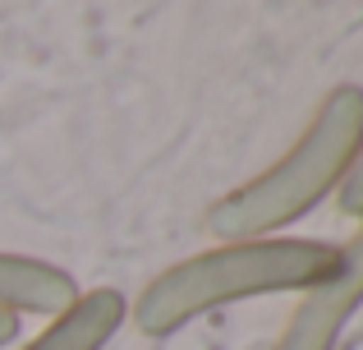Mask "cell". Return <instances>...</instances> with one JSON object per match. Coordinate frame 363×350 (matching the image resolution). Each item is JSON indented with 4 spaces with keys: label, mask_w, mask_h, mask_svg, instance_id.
<instances>
[{
    "label": "cell",
    "mask_w": 363,
    "mask_h": 350,
    "mask_svg": "<svg viewBox=\"0 0 363 350\" xmlns=\"http://www.w3.org/2000/svg\"><path fill=\"white\" fill-rule=\"evenodd\" d=\"M363 148V88L340 83L327 92L303 134L290 143V153L276 157L262 175L230 189L221 203L207 212L212 235L225 244L235 240H267L272 231L299 222L308 207H318L327 194H336L350 175Z\"/></svg>",
    "instance_id": "obj_1"
},
{
    "label": "cell",
    "mask_w": 363,
    "mask_h": 350,
    "mask_svg": "<svg viewBox=\"0 0 363 350\" xmlns=\"http://www.w3.org/2000/svg\"><path fill=\"white\" fill-rule=\"evenodd\" d=\"M331 263L336 244L322 240H235L152 277L133 300V323L143 337H170L235 300L308 290Z\"/></svg>",
    "instance_id": "obj_2"
},
{
    "label": "cell",
    "mask_w": 363,
    "mask_h": 350,
    "mask_svg": "<svg viewBox=\"0 0 363 350\" xmlns=\"http://www.w3.org/2000/svg\"><path fill=\"white\" fill-rule=\"evenodd\" d=\"M363 305V231L336 249V263L303 290L276 350H336L345 323Z\"/></svg>",
    "instance_id": "obj_3"
},
{
    "label": "cell",
    "mask_w": 363,
    "mask_h": 350,
    "mask_svg": "<svg viewBox=\"0 0 363 350\" xmlns=\"http://www.w3.org/2000/svg\"><path fill=\"white\" fill-rule=\"evenodd\" d=\"M124 314H129V305H124V295L116 286L88 290L65 314H55L23 350H106L111 337L120 332Z\"/></svg>",
    "instance_id": "obj_4"
},
{
    "label": "cell",
    "mask_w": 363,
    "mask_h": 350,
    "mask_svg": "<svg viewBox=\"0 0 363 350\" xmlns=\"http://www.w3.org/2000/svg\"><path fill=\"white\" fill-rule=\"evenodd\" d=\"M79 300L69 272L51 268L42 258H23V253H0V309L5 314H65Z\"/></svg>",
    "instance_id": "obj_5"
},
{
    "label": "cell",
    "mask_w": 363,
    "mask_h": 350,
    "mask_svg": "<svg viewBox=\"0 0 363 350\" xmlns=\"http://www.w3.org/2000/svg\"><path fill=\"white\" fill-rule=\"evenodd\" d=\"M336 198H340V212H350V217H363V148H359L354 166H350V175L340 180Z\"/></svg>",
    "instance_id": "obj_6"
},
{
    "label": "cell",
    "mask_w": 363,
    "mask_h": 350,
    "mask_svg": "<svg viewBox=\"0 0 363 350\" xmlns=\"http://www.w3.org/2000/svg\"><path fill=\"white\" fill-rule=\"evenodd\" d=\"M18 323H23L18 314H5V309H0V346H9L18 337Z\"/></svg>",
    "instance_id": "obj_7"
}]
</instances>
